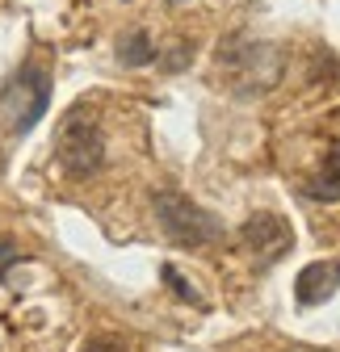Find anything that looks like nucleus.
<instances>
[{"mask_svg": "<svg viewBox=\"0 0 340 352\" xmlns=\"http://www.w3.org/2000/svg\"><path fill=\"white\" fill-rule=\"evenodd\" d=\"M156 223L177 248H206V243H215L223 235L219 218L206 206H198L193 197L177 193V189H160L156 193Z\"/></svg>", "mask_w": 340, "mask_h": 352, "instance_id": "obj_1", "label": "nucleus"}, {"mask_svg": "<svg viewBox=\"0 0 340 352\" xmlns=\"http://www.w3.org/2000/svg\"><path fill=\"white\" fill-rule=\"evenodd\" d=\"M55 155H59V168L67 176H97L101 164H105V130L93 113L84 109H72L63 122H59V135H55Z\"/></svg>", "mask_w": 340, "mask_h": 352, "instance_id": "obj_2", "label": "nucleus"}, {"mask_svg": "<svg viewBox=\"0 0 340 352\" xmlns=\"http://www.w3.org/2000/svg\"><path fill=\"white\" fill-rule=\"evenodd\" d=\"M47 109H51V76L38 63H25L9 80L5 93H0V122H5L13 135H30V130L47 118Z\"/></svg>", "mask_w": 340, "mask_h": 352, "instance_id": "obj_3", "label": "nucleus"}, {"mask_svg": "<svg viewBox=\"0 0 340 352\" xmlns=\"http://www.w3.org/2000/svg\"><path fill=\"white\" fill-rule=\"evenodd\" d=\"M244 239H248V248L257 252L265 264L281 260L294 248V231H290V223L281 214H252L244 223Z\"/></svg>", "mask_w": 340, "mask_h": 352, "instance_id": "obj_4", "label": "nucleus"}, {"mask_svg": "<svg viewBox=\"0 0 340 352\" xmlns=\"http://www.w3.org/2000/svg\"><path fill=\"white\" fill-rule=\"evenodd\" d=\"M340 289V264H323V260H315V264H307V269L299 273V281H294V294H299V302L303 306H319V302H328L332 294Z\"/></svg>", "mask_w": 340, "mask_h": 352, "instance_id": "obj_5", "label": "nucleus"}, {"mask_svg": "<svg viewBox=\"0 0 340 352\" xmlns=\"http://www.w3.org/2000/svg\"><path fill=\"white\" fill-rule=\"evenodd\" d=\"M118 59H122L126 67H143V63H156V42H151V34H147L143 25L126 30V34L118 38Z\"/></svg>", "mask_w": 340, "mask_h": 352, "instance_id": "obj_6", "label": "nucleus"}, {"mask_svg": "<svg viewBox=\"0 0 340 352\" xmlns=\"http://www.w3.org/2000/svg\"><path fill=\"white\" fill-rule=\"evenodd\" d=\"M307 197H315V201H336V197H340V143H336L332 155L323 160V172L307 185Z\"/></svg>", "mask_w": 340, "mask_h": 352, "instance_id": "obj_7", "label": "nucleus"}, {"mask_svg": "<svg viewBox=\"0 0 340 352\" xmlns=\"http://www.w3.org/2000/svg\"><path fill=\"white\" fill-rule=\"evenodd\" d=\"M160 277H164L168 285H173V294H177L181 302H193L198 311H206V302H202V294H198V289H193V285H189V281H185V277L177 273V269H173V264H164V269H160Z\"/></svg>", "mask_w": 340, "mask_h": 352, "instance_id": "obj_8", "label": "nucleus"}, {"mask_svg": "<svg viewBox=\"0 0 340 352\" xmlns=\"http://www.w3.org/2000/svg\"><path fill=\"white\" fill-rule=\"evenodd\" d=\"M21 260V252H17V243L13 239H0V277H5L9 269H13V264Z\"/></svg>", "mask_w": 340, "mask_h": 352, "instance_id": "obj_9", "label": "nucleus"}, {"mask_svg": "<svg viewBox=\"0 0 340 352\" xmlns=\"http://www.w3.org/2000/svg\"><path fill=\"white\" fill-rule=\"evenodd\" d=\"M84 352H126V344H122V340H114V336H97V340L84 344Z\"/></svg>", "mask_w": 340, "mask_h": 352, "instance_id": "obj_10", "label": "nucleus"}, {"mask_svg": "<svg viewBox=\"0 0 340 352\" xmlns=\"http://www.w3.org/2000/svg\"><path fill=\"white\" fill-rule=\"evenodd\" d=\"M168 5H181V0H168Z\"/></svg>", "mask_w": 340, "mask_h": 352, "instance_id": "obj_11", "label": "nucleus"}]
</instances>
